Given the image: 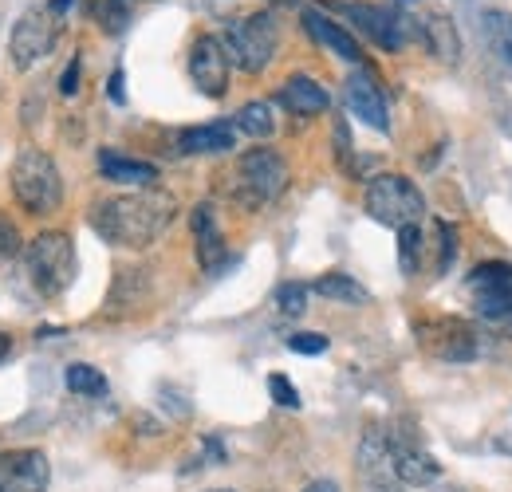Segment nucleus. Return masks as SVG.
<instances>
[{
    "label": "nucleus",
    "instance_id": "nucleus-8",
    "mask_svg": "<svg viewBox=\"0 0 512 492\" xmlns=\"http://www.w3.org/2000/svg\"><path fill=\"white\" fill-rule=\"evenodd\" d=\"M190 79L197 83L201 95L221 99L229 91V52L217 36H197L190 48Z\"/></svg>",
    "mask_w": 512,
    "mask_h": 492
},
{
    "label": "nucleus",
    "instance_id": "nucleus-10",
    "mask_svg": "<svg viewBox=\"0 0 512 492\" xmlns=\"http://www.w3.org/2000/svg\"><path fill=\"white\" fill-rule=\"evenodd\" d=\"M52 465L44 449H12L0 453V489L4 492H48Z\"/></svg>",
    "mask_w": 512,
    "mask_h": 492
},
{
    "label": "nucleus",
    "instance_id": "nucleus-34",
    "mask_svg": "<svg viewBox=\"0 0 512 492\" xmlns=\"http://www.w3.org/2000/svg\"><path fill=\"white\" fill-rule=\"evenodd\" d=\"M335 154H339V162L351 170V134H347V123H343V119L335 123Z\"/></svg>",
    "mask_w": 512,
    "mask_h": 492
},
{
    "label": "nucleus",
    "instance_id": "nucleus-33",
    "mask_svg": "<svg viewBox=\"0 0 512 492\" xmlns=\"http://www.w3.org/2000/svg\"><path fill=\"white\" fill-rule=\"evenodd\" d=\"M79 75H83V60L75 56V60L64 67V75H60V95H64V99L79 95Z\"/></svg>",
    "mask_w": 512,
    "mask_h": 492
},
{
    "label": "nucleus",
    "instance_id": "nucleus-23",
    "mask_svg": "<svg viewBox=\"0 0 512 492\" xmlns=\"http://www.w3.org/2000/svg\"><path fill=\"white\" fill-rule=\"evenodd\" d=\"M87 12H91V20L107 32V36H119V32H127L130 24V0H87Z\"/></svg>",
    "mask_w": 512,
    "mask_h": 492
},
{
    "label": "nucleus",
    "instance_id": "nucleus-18",
    "mask_svg": "<svg viewBox=\"0 0 512 492\" xmlns=\"http://www.w3.org/2000/svg\"><path fill=\"white\" fill-rule=\"evenodd\" d=\"M237 142V126L233 123H205L190 126L178 134V150L182 154H225Z\"/></svg>",
    "mask_w": 512,
    "mask_h": 492
},
{
    "label": "nucleus",
    "instance_id": "nucleus-24",
    "mask_svg": "<svg viewBox=\"0 0 512 492\" xmlns=\"http://www.w3.org/2000/svg\"><path fill=\"white\" fill-rule=\"evenodd\" d=\"M422 36H426V44L434 48L438 60H446V63L457 60V36H453V24H449L442 12H434V16L422 20Z\"/></svg>",
    "mask_w": 512,
    "mask_h": 492
},
{
    "label": "nucleus",
    "instance_id": "nucleus-14",
    "mask_svg": "<svg viewBox=\"0 0 512 492\" xmlns=\"http://www.w3.org/2000/svg\"><path fill=\"white\" fill-rule=\"evenodd\" d=\"M343 95H347V107H351V115H359V119H363L367 126H375L379 134H386V130H390V115H386L383 91L375 87V79H371L367 71H355V75L347 79Z\"/></svg>",
    "mask_w": 512,
    "mask_h": 492
},
{
    "label": "nucleus",
    "instance_id": "nucleus-17",
    "mask_svg": "<svg viewBox=\"0 0 512 492\" xmlns=\"http://www.w3.org/2000/svg\"><path fill=\"white\" fill-rule=\"evenodd\" d=\"M190 221H193V237H197V260H201V268H205V272L221 268V260H225V237H221V229H217L213 205L201 201V205L193 209Z\"/></svg>",
    "mask_w": 512,
    "mask_h": 492
},
{
    "label": "nucleus",
    "instance_id": "nucleus-15",
    "mask_svg": "<svg viewBox=\"0 0 512 492\" xmlns=\"http://www.w3.org/2000/svg\"><path fill=\"white\" fill-rule=\"evenodd\" d=\"M304 28H308V36H312L320 48L335 52L339 60L363 63V48H359V40H355L343 24H335L331 16H323V12H316V8H304Z\"/></svg>",
    "mask_w": 512,
    "mask_h": 492
},
{
    "label": "nucleus",
    "instance_id": "nucleus-39",
    "mask_svg": "<svg viewBox=\"0 0 512 492\" xmlns=\"http://www.w3.org/2000/svg\"><path fill=\"white\" fill-rule=\"evenodd\" d=\"M213 492H229V489H213Z\"/></svg>",
    "mask_w": 512,
    "mask_h": 492
},
{
    "label": "nucleus",
    "instance_id": "nucleus-6",
    "mask_svg": "<svg viewBox=\"0 0 512 492\" xmlns=\"http://www.w3.org/2000/svg\"><path fill=\"white\" fill-rule=\"evenodd\" d=\"M60 20H64V16L52 8V0L28 8V12L16 20V28H12V36H8V60H12L16 71H28V67H36L40 60L52 56V48H56V40H60Z\"/></svg>",
    "mask_w": 512,
    "mask_h": 492
},
{
    "label": "nucleus",
    "instance_id": "nucleus-36",
    "mask_svg": "<svg viewBox=\"0 0 512 492\" xmlns=\"http://www.w3.org/2000/svg\"><path fill=\"white\" fill-rule=\"evenodd\" d=\"M107 95H111V103H123V99H127V91H123V71H115V75H111Z\"/></svg>",
    "mask_w": 512,
    "mask_h": 492
},
{
    "label": "nucleus",
    "instance_id": "nucleus-20",
    "mask_svg": "<svg viewBox=\"0 0 512 492\" xmlns=\"http://www.w3.org/2000/svg\"><path fill=\"white\" fill-rule=\"evenodd\" d=\"M316 292H320L323 300H331V304H347V308H363V304H371V292L359 284V280H351L347 272H327L316 280Z\"/></svg>",
    "mask_w": 512,
    "mask_h": 492
},
{
    "label": "nucleus",
    "instance_id": "nucleus-13",
    "mask_svg": "<svg viewBox=\"0 0 512 492\" xmlns=\"http://www.w3.org/2000/svg\"><path fill=\"white\" fill-rule=\"evenodd\" d=\"M359 473L367 477V485L375 492L398 489L402 481L394 477V461H390V437L383 430H367L359 445Z\"/></svg>",
    "mask_w": 512,
    "mask_h": 492
},
{
    "label": "nucleus",
    "instance_id": "nucleus-5",
    "mask_svg": "<svg viewBox=\"0 0 512 492\" xmlns=\"http://www.w3.org/2000/svg\"><path fill=\"white\" fill-rule=\"evenodd\" d=\"M229 63H237L241 71H264L272 56H276V44H280V32H276V20L268 12H253V16H237L225 24V36H221Z\"/></svg>",
    "mask_w": 512,
    "mask_h": 492
},
{
    "label": "nucleus",
    "instance_id": "nucleus-38",
    "mask_svg": "<svg viewBox=\"0 0 512 492\" xmlns=\"http://www.w3.org/2000/svg\"><path fill=\"white\" fill-rule=\"evenodd\" d=\"M8 351H12V339H8V335H0V359H4Z\"/></svg>",
    "mask_w": 512,
    "mask_h": 492
},
{
    "label": "nucleus",
    "instance_id": "nucleus-27",
    "mask_svg": "<svg viewBox=\"0 0 512 492\" xmlns=\"http://www.w3.org/2000/svg\"><path fill=\"white\" fill-rule=\"evenodd\" d=\"M272 304H276L280 315H288V319L304 315V311H308V284H300V280L280 284V288H276V296H272Z\"/></svg>",
    "mask_w": 512,
    "mask_h": 492
},
{
    "label": "nucleus",
    "instance_id": "nucleus-21",
    "mask_svg": "<svg viewBox=\"0 0 512 492\" xmlns=\"http://www.w3.org/2000/svg\"><path fill=\"white\" fill-rule=\"evenodd\" d=\"M485 44L512 75V12H485Z\"/></svg>",
    "mask_w": 512,
    "mask_h": 492
},
{
    "label": "nucleus",
    "instance_id": "nucleus-35",
    "mask_svg": "<svg viewBox=\"0 0 512 492\" xmlns=\"http://www.w3.org/2000/svg\"><path fill=\"white\" fill-rule=\"evenodd\" d=\"M438 233H442V264H438V268L446 272L449 260H453V252H457V233H453V225H446V221L438 225Z\"/></svg>",
    "mask_w": 512,
    "mask_h": 492
},
{
    "label": "nucleus",
    "instance_id": "nucleus-26",
    "mask_svg": "<svg viewBox=\"0 0 512 492\" xmlns=\"http://www.w3.org/2000/svg\"><path fill=\"white\" fill-rule=\"evenodd\" d=\"M64 382L71 394H83V398H103L107 394V378L95 367H87V363H71L64 370Z\"/></svg>",
    "mask_w": 512,
    "mask_h": 492
},
{
    "label": "nucleus",
    "instance_id": "nucleus-37",
    "mask_svg": "<svg viewBox=\"0 0 512 492\" xmlns=\"http://www.w3.org/2000/svg\"><path fill=\"white\" fill-rule=\"evenodd\" d=\"M304 492H339V485H335V481H312Z\"/></svg>",
    "mask_w": 512,
    "mask_h": 492
},
{
    "label": "nucleus",
    "instance_id": "nucleus-25",
    "mask_svg": "<svg viewBox=\"0 0 512 492\" xmlns=\"http://www.w3.org/2000/svg\"><path fill=\"white\" fill-rule=\"evenodd\" d=\"M233 126H237L241 134H249V138H268V134L276 130V115H272L268 103H245V107L233 115Z\"/></svg>",
    "mask_w": 512,
    "mask_h": 492
},
{
    "label": "nucleus",
    "instance_id": "nucleus-16",
    "mask_svg": "<svg viewBox=\"0 0 512 492\" xmlns=\"http://www.w3.org/2000/svg\"><path fill=\"white\" fill-rule=\"evenodd\" d=\"M280 107H288L292 115L312 119V115H323V111L331 107V95L323 91L312 75H292V79L280 87Z\"/></svg>",
    "mask_w": 512,
    "mask_h": 492
},
{
    "label": "nucleus",
    "instance_id": "nucleus-19",
    "mask_svg": "<svg viewBox=\"0 0 512 492\" xmlns=\"http://www.w3.org/2000/svg\"><path fill=\"white\" fill-rule=\"evenodd\" d=\"M99 174H103L107 182L142 185V189L158 182V166H154V162L127 158V154H115V150H103V154H99Z\"/></svg>",
    "mask_w": 512,
    "mask_h": 492
},
{
    "label": "nucleus",
    "instance_id": "nucleus-28",
    "mask_svg": "<svg viewBox=\"0 0 512 492\" xmlns=\"http://www.w3.org/2000/svg\"><path fill=\"white\" fill-rule=\"evenodd\" d=\"M418 252H422V233H418V225L398 229V260H402V272H406V276L418 272Z\"/></svg>",
    "mask_w": 512,
    "mask_h": 492
},
{
    "label": "nucleus",
    "instance_id": "nucleus-3",
    "mask_svg": "<svg viewBox=\"0 0 512 492\" xmlns=\"http://www.w3.org/2000/svg\"><path fill=\"white\" fill-rule=\"evenodd\" d=\"M12 193H16L20 209H28L36 217L56 213L64 205V178H60L56 158L40 146H24L12 162Z\"/></svg>",
    "mask_w": 512,
    "mask_h": 492
},
{
    "label": "nucleus",
    "instance_id": "nucleus-2",
    "mask_svg": "<svg viewBox=\"0 0 512 492\" xmlns=\"http://www.w3.org/2000/svg\"><path fill=\"white\" fill-rule=\"evenodd\" d=\"M225 189H229V197H233L241 209H253L256 213V209L272 205V201L288 189V162H284L276 150L256 146V150L237 158V166H233Z\"/></svg>",
    "mask_w": 512,
    "mask_h": 492
},
{
    "label": "nucleus",
    "instance_id": "nucleus-30",
    "mask_svg": "<svg viewBox=\"0 0 512 492\" xmlns=\"http://www.w3.org/2000/svg\"><path fill=\"white\" fill-rule=\"evenodd\" d=\"M288 351H296V355H323L327 351V335L296 331V335H288Z\"/></svg>",
    "mask_w": 512,
    "mask_h": 492
},
{
    "label": "nucleus",
    "instance_id": "nucleus-12",
    "mask_svg": "<svg viewBox=\"0 0 512 492\" xmlns=\"http://www.w3.org/2000/svg\"><path fill=\"white\" fill-rule=\"evenodd\" d=\"M418 331H422L426 351L438 355V359H446V363H465V359L477 355L473 331L465 323H457V319H434V327H418Z\"/></svg>",
    "mask_w": 512,
    "mask_h": 492
},
{
    "label": "nucleus",
    "instance_id": "nucleus-11",
    "mask_svg": "<svg viewBox=\"0 0 512 492\" xmlns=\"http://www.w3.org/2000/svg\"><path fill=\"white\" fill-rule=\"evenodd\" d=\"M390 437V461H394V477L402 485H434L442 477V465L406 433H386Z\"/></svg>",
    "mask_w": 512,
    "mask_h": 492
},
{
    "label": "nucleus",
    "instance_id": "nucleus-9",
    "mask_svg": "<svg viewBox=\"0 0 512 492\" xmlns=\"http://www.w3.org/2000/svg\"><path fill=\"white\" fill-rule=\"evenodd\" d=\"M343 16H351L379 48L386 52H402V44L414 36V24L390 8H379V4H343Z\"/></svg>",
    "mask_w": 512,
    "mask_h": 492
},
{
    "label": "nucleus",
    "instance_id": "nucleus-7",
    "mask_svg": "<svg viewBox=\"0 0 512 492\" xmlns=\"http://www.w3.org/2000/svg\"><path fill=\"white\" fill-rule=\"evenodd\" d=\"M367 213L390 225V229H406V225H418L422 213H426V197L418 193V185L402 174H379L367 185Z\"/></svg>",
    "mask_w": 512,
    "mask_h": 492
},
{
    "label": "nucleus",
    "instance_id": "nucleus-4",
    "mask_svg": "<svg viewBox=\"0 0 512 492\" xmlns=\"http://www.w3.org/2000/svg\"><path fill=\"white\" fill-rule=\"evenodd\" d=\"M24 268L44 300L64 296L75 280V241L60 229H44L24 245Z\"/></svg>",
    "mask_w": 512,
    "mask_h": 492
},
{
    "label": "nucleus",
    "instance_id": "nucleus-1",
    "mask_svg": "<svg viewBox=\"0 0 512 492\" xmlns=\"http://www.w3.org/2000/svg\"><path fill=\"white\" fill-rule=\"evenodd\" d=\"M178 217V201L166 189H138V193H123V197H107L95 205L91 213V229L123 248H146L154 245Z\"/></svg>",
    "mask_w": 512,
    "mask_h": 492
},
{
    "label": "nucleus",
    "instance_id": "nucleus-31",
    "mask_svg": "<svg viewBox=\"0 0 512 492\" xmlns=\"http://www.w3.org/2000/svg\"><path fill=\"white\" fill-rule=\"evenodd\" d=\"M268 394H272L280 406H288V410H300V390H296V386H292L284 374H272V378H268Z\"/></svg>",
    "mask_w": 512,
    "mask_h": 492
},
{
    "label": "nucleus",
    "instance_id": "nucleus-22",
    "mask_svg": "<svg viewBox=\"0 0 512 492\" xmlns=\"http://www.w3.org/2000/svg\"><path fill=\"white\" fill-rule=\"evenodd\" d=\"M465 284H469L477 296L512 288V264L509 260H485V264H477V268L469 272V280H465Z\"/></svg>",
    "mask_w": 512,
    "mask_h": 492
},
{
    "label": "nucleus",
    "instance_id": "nucleus-29",
    "mask_svg": "<svg viewBox=\"0 0 512 492\" xmlns=\"http://www.w3.org/2000/svg\"><path fill=\"white\" fill-rule=\"evenodd\" d=\"M477 311H481L485 319H505V315H512V288L477 296Z\"/></svg>",
    "mask_w": 512,
    "mask_h": 492
},
{
    "label": "nucleus",
    "instance_id": "nucleus-32",
    "mask_svg": "<svg viewBox=\"0 0 512 492\" xmlns=\"http://www.w3.org/2000/svg\"><path fill=\"white\" fill-rule=\"evenodd\" d=\"M16 252H24V245H20V229L12 225V217L0 213V260H12Z\"/></svg>",
    "mask_w": 512,
    "mask_h": 492
}]
</instances>
